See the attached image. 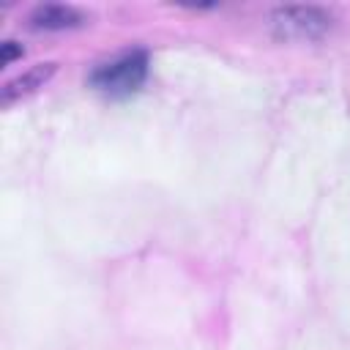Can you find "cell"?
Wrapping results in <instances>:
<instances>
[{
  "instance_id": "obj_1",
  "label": "cell",
  "mask_w": 350,
  "mask_h": 350,
  "mask_svg": "<svg viewBox=\"0 0 350 350\" xmlns=\"http://www.w3.org/2000/svg\"><path fill=\"white\" fill-rule=\"evenodd\" d=\"M148 77V55L145 52H126L112 63H104L93 71L90 85L93 90L109 96V98H126L142 88Z\"/></svg>"
},
{
  "instance_id": "obj_2",
  "label": "cell",
  "mask_w": 350,
  "mask_h": 350,
  "mask_svg": "<svg viewBox=\"0 0 350 350\" xmlns=\"http://www.w3.org/2000/svg\"><path fill=\"white\" fill-rule=\"evenodd\" d=\"M271 22H273L276 38H284V41H312V38H320L323 33H328V27H331V16L314 5L276 8Z\"/></svg>"
},
{
  "instance_id": "obj_3",
  "label": "cell",
  "mask_w": 350,
  "mask_h": 350,
  "mask_svg": "<svg viewBox=\"0 0 350 350\" xmlns=\"http://www.w3.org/2000/svg\"><path fill=\"white\" fill-rule=\"evenodd\" d=\"M52 74H55V63H38V66H33L30 71H25V74H19L16 79L5 82L3 96H0V104L8 107V104H14L16 98H22V96H27V93H33V90H38V88H44Z\"/></svg>"
},
{
  "instance_id": "obj_4",
  "label": "cell",
  "mask_w": 350,
  "mask_h": 350,
  "mask_svg": "<svg viewBox=\"0 0 350 350\" xmlns=\"http://www.w3.org/2000/svg\"><path fill=\"white\" fill-rule=\"evenodd\" d=\"M33 27L38 30H66V27H77L82 25V14L74 5H57V3H46L38 5L30 16Z\"/></svg>"
},
{
  "instance_id": "obj_5",
  "label": "cell",
  "mask_w": 350,
  "mask_h": 350,
  "mask_svg": "<svg viewBox=\"0 0 350 350\" xmlns=\"http://www.w3.org/2000/svg\"><path fill=\"white\" fill-rule=\"evenodd\" d=\"M14 57H22V46H16V41H5L3 44V66H8Z\"/></svg>"
}]
</instances>
